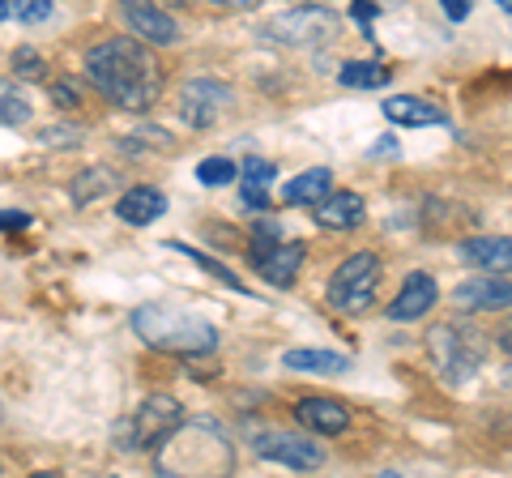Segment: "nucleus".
<instances>
[{"label": "nucleus", "mask_w": 512, "mask_h": 478, "mask_svg": "<svg viewBox=\"0 0 512 478\" xmlns=\"http://www.w3.org/2000/svg\"><path fill=\"white\" fill-rule=\"evenodd\" d=\"M389 69L380 65V60H346L342 73H338V82L350 86V90H376V86H389Z\"/></svg>", "instance_id": "obj_22"}, {"label": "nucleus", "mask_w": 512, "mask_h": 478, "mask_svg": "<svg viewBox=\"0 0 512 478\" xmlns=\"http://www.w3.org/2000/svg\"><path fill=\"white\" fill-rule=\"evenodd\" d=\"M504 9H508V13H512V0H504Z\"/></svg>", "instance_id": "obj_38"}, {"label": "nucleus", "mask_w": 512, "mask_h": 478, "mask_svg": "<svg viewBox=\"0 0 512 478\" xmlns=\"http://www.w3.org/2000/svg\"><path fill=\"white\" fill-rule=\"evenodd\" d=\"M453 304L461 312H500V308H512V282L508 278H466L453 291Z\"/></svg>", "instance_id": "obj_13"}, {"label": "nucleus", "mask_w": 512, "mask_h": 478, "mask_svg": "<svg viewBox=\"0 0 512 478\" xmlns=\"http://www.w3.org/2000/svg\"><path fill=\"white\" fill-rule=\"evenodd\" d=\"M52 13H56V9H52V0H13V18L26 22V26L47 22Z\"/></svg>", "instance_id": "obj_28"}, {"label": "nucleus", "mask_w": 512, "mask_h": 478, "mask_svg": "<svg viewBox=\"0 0 512 478\" xmlns=\"http://www.w3.org/2000/svg\"><path fill=\"white\" fill-rule=\"evenodd\" d=\"M52 94H56V103H64V107H73V103H77V90H73L69 82H60V86H52Z\"/></svg>", "instance_id": "obj_33"}, {"label": "nucleus", "mask_w": 512, "mask_h": 478, "mask_svg": "<svg viewBox=\"0 0 512 478\" xmlns=\"http://www.w3.org/2000/svg\"><path fill=\"white\" fill-rule=\"evenodd\" d=\"M295 419L316 436H342L350 427V410L338 402V397H299Z\"/></svg>", "instance_id": "obj_14"}, {"label": "nucleus", "mask_w": 512, "mask_h": 478, "mask_svg": "<svg viewBox=\"0 0 512 478\" xmlns=\"http://www.w3.org/2000/svg\"><path fill=\"white\" fill-rule=\"evenodd\" d=\"M30 478H60V474H52V470H39V474H30Z\"/></svg>", "instance_id": "obj_37"}, {"label": "nucleus", "mask_w": 512, "mask_h": 478, "mask_svg": "<svg viewBox=\"0 0 512 478\" xmlns=\"http://www.w3.org/2000/svg\"><path fill=\"white\" fill-rule=\"evenodd\" d=\"M500 350H508V355H512V325L500 333Z\"/></svg>", "instance_id": "obj_34"}, {"label": "nucleus", "mask_w": 512, "mask_h": 478, "mask_svg": "<svg viewBox=\"0 0 512 478\" xmlns=\"http://www.w3.org/2000/svg\"><path fill=\"white\" fill-rule=\"evenodd\" d=\"M235 444L214 419H184L154 449V478H231Z\"/></svg>", "instance_id": "obj_2"}, {"label": "nucleus", "mask_w": 512, "mask_h": 478, "mask_svg": "<svg viewBox=\"0 0 512 478\" xmlns=\"http://www.w3.org/2000/svg\"><path fill=\"white\" fill-rule=\"evenodd\" d=\"M86 77L111 107L150 111L163 94V69L146 43L137 39H103L86 52Z\"/></svg>", "instance_id": "obj_1"}, {"label": "nucleus", "mask_w": 512, "mask_h": 478, "mask_svg": "<svg viewBox=\"0 0 512 478\" xmlns=\"http://www.w3.org/2000/svg\"><path fill=\"white\" fill-rule=\"evenodd\" d=\"M504 385L512 389V363H508V368H504Z\"/></svg>", "instance_id": "obj_36"}, {"label": "nucleus", "mask_w": 512, "mask_h": 478, "mask_svg": "<svg viewBox=\"0 0 512 478\" xmlns=\"http://www.w3.org/2000/svg\"><path fill=\"white\" fill-rule=\"evenodd\" d=\"M116 214H120V222H128V227H150L154 218L167 214V197L150 184H137L116 201Z\"/></svg>", "instance_id": "obj_17"}, {"label": "nucleus", "mask_w": 512, "mask_h": 478, "mask_svg": "<svg viewBox=\"0 0 512 478\" xmlns=\"http://www.w3.org/2000/svg\"><path fill=\"white\" fill-rule=\"evenodd\" d=\"M376 286H380V257L376 252H355V257H346L338 269H333L325 299L338 312L359 316L376 304Z\"/></svg>", "instance_id": "obj_5"}, {"label": "nucleus", "mask_w": 512, "mask_h": 478, "mask_svg": "<svg viewBox=\"0 0 512 478\" xmlns=\"http://www.w3.org/2000/svg\"><path fill=\"white\" fill-rule=\"evenodd\" d=\"M248 261L269 286H291L303 265V244L299 239H256Z\"/></svg>", "instance_id": "obj_9"}, {"label": "nucleus", "mask_w": 512, "mask_h": 478, "mask_svg": "<svg viewBox=\"0 0 512 478\" xmlns=\"http://www.w3.org/2000/svg\"><path fill=\"white\" fill-rule=\"evenodd\" d=\"M180 423H184V406L175 402L171 393H154L128 414V419H120L111 427V440H116V449H124V453L158 449Z\"/></svg>", "instance_id": "obj_4"}, {"label": "nucleus", "mask_w": 512, "mask_h": 478, "mask_svg": "<svg viewBox=\"0 0 512 478\" xmlns=\"http://www.w3.org/2000/svg\"><path fill=\"white\" fill-rule=\"evenodd\" d=\"M13 227H30V214H18V210L0 214V231H13Z\"/></svg>", "instance_id": "obj_31"}, {"label": "nucleus", "mask_w": 512, "mask_h": 478, "mask_svg": "<svg viewBox=\"0 0 512 478\" xmlns=\"http://www.w3.org/2000/svg\"><path fill=\"white\" fill-rule=\"evenodd\" d=\"M124 22L137 35V43H146V47L180 43V22H175L171 13L154 9V5H141V0H128V5H124Z\"/></svg>", "instance_id": "obj_12"}, {"label": "nucleus", "mask_w": 512, "mask_h": 478, "mask_svg": "<svg viewBox=\"0 0 512 478\" xmlns=\"http://www.w3.org/2000/svg\"><path fill=\"white\" fill-rule=\"evenodd\" d=\"M376 13H380V5H367V0H359V5H350V18L363 22V26H372Z\"/></svg>", "instance_id": "obj_30"}, {"label": "nucleus", "mask_w": 512, "mask_h": 478, "mask_svg": "<svg viewBox=\"0 0 512 478\" xmlns=\"http://www.w3.org/2000/svg\"><path fill=\"white\" fill-rule=\"evenodd\" d=\"M282 368H291V372H346L350 368V359L338 355V350H320V346H299V350H286L282 355Z\"/></svg>", "instance_id": "obj_21"}, {"label": "nucleus", "mask_w": 512, "mask_h": 478, "mask_svg": "<svg viewBox=\"0 0 512 478\" xmlns=\"http://www.w3.org/2000/svg\"><path fill=\"white\" fill-rule=\"evenodd\" d=\"M436 299H440L436 278L423 274V269H414V274H406L402 291H397V299L389 304V312H384V316H389V321H402V325L423 321V316L436 308Z\"/></svg>", "instance_id": "obj_11"}, {"label": "nucleus", "mask_w": 512, "mask_h": 478, "mask_svg": "<svg viewBox=\"0 0 512 478\" xmlns=\"http://www.w3.org/2000/svg\"><path fill=\"white\" fill-rule=\"evenodd\" d=\"M274 175H278V167L269 163V158L248 154V158H244V167H239V188H244V201L256 205V210H265V205H269V184H274Z\"/></svg>", "instance_id": "obj_20"}, {"label": "nucleus", "mask_w": 512, "mask_h": 478, "mask_svg": "<svg viewBox=\"0 0 512 478\" xmlns=\"http://www.w3.org/2000/svg\"><path fill=\"white\" fill-rule=\"evenodd\" d=\"M167 248H171V252H184V257H188V261H197L201 269H210V274H214L218 282H227V286H235V291H244V282H239V278L231 274V269H222L218 261H210V257H201V252H188V244H175V239H167Z\"/></svg>", "instance_id": "obj_26"}, {"label": "nucleus", "mask_w": 512, "mask_h": 478, "mask_svg": "<svg viewBox=\"0 0 512 478\" xmlns=\"http://www.w3.org/2000/svg\"><path fill=\"white\" fill-rule=\"evenodd\" d=\"M197 180H201L205 188L235 184V180H239V167L231 163V158H222V154H214V158H201V163H197Z\"/></svg>", "instance_id": "obj_25"}, {"label": "nucleus", "mask_w": 512, "mask_h": 478, "mask_svg": "<svg viewBox=\"0 0 512 478\" xmlns=\"http://www.w3.org/2000/svg\"><path fill=\"white\" fill-rule=\"evenodd\" d=\"M380 478H397V474H380Z\"/></svg>", "instance_id": "obj_39"}, {"label": "nucleus", "mask_w": 512, "mask_h": 478, "mask_svg": "<svg viewBox=\"0 0 512 478\" xmlns=\"http://www.w3.org/2000/svg\"><path fill=\"white\" fill-rule=\"evenodd\" d=\"M427 346H431V359L448 380H470L478 359H483V346H478L474 333L457 329V325H436L427 333Z\"/></svg>", "instance_id": "obj_6"}, {"label": "nucleus", "mask_w": 512, "mask_h": 478, "mask_svg": "<svg viewBox=\"0 0 512 478\" xmlns=\"http://www.w3.org/2000/svg\"><path fill=\"white\" fill-rule=\"evenodd\" d=\"M461 261L474 269H487V274L504 278L512 274V235H474L461 244Z\"/></svg>", "instance_id": "obj_15"}, {"label": "nucleus", "mask_w": 512, "mask_h": 478, "mask_svg": "<svg viewBox=\"0 0 512 478\" xmlns=\"http://www.w3.org/2000/svg\"><path fill=\"white\" fill-rule=\"evenodd\" d=\"M444 13L453 22H461V18H470V5H466V0H444Z\"/></svg>", "instance_id": "obj_32"}, {"label": "nucleus", "mask_w": 512, "mask_h": 478, "mask_svg": "<svg viewBox=\"0 0 512 478\" xmlns=\"http://www.w3.org/2000/svg\"><path fill=\"white\" fill-rule=\"evenodd\" d=\"M133 333L154 350H171V355H214L218 346V329L210 321L192 312H175V308H158L146 304L133 312Z\"/></svg>", "instance_id": "obj_3"}, {"label": "nucleus", "mask_w": 512, "mask_h": 478, "mask_svg": "<svg viewBox=\"0 0 512 478\" xmlns=\"http://www.w3.org/2000/svg\"><path fill=\"white\" fill-rule=\"evenodd\" d=\"M13 73L26 77V82H39V77L47 73V65H43V56L35 52V47H18V52H13Z\"/></svg>", "instance_id": "obj_27"}, {"label": "nucleus", "mask_w": 512, "mask_h": 478, "mask_svg": "<svg viewBox=\"0 0 512 478\" xmlns=\"http://www.w3.org/2000/svg\"><path fill=\"white\" fill-rule=\"evenodd\" d=\"M111 188H116V171H111V167H86V171H77V180L69 184V197L77 205H86L94 197L111 193Z\"/></svg>", "instance_id": "obj_23"}, {"label": "nucleus", "mask_w": 512, "mask_h": 478, "mask_svg": "<svg viewBox=\"0 0 512 478\" xmlns=\"http://www.w3.org/2000/svg\"><path fill=\"white\" fill-rule=\"evenodd\" d=\"M333 9L325 5H299L291 13H278V18H269L265 22V35L274 39V43H286V47H312L320 43L333 30Z\"/></svg>", "instance_id": "obj_7"}, {"label": "nucleus", "mask_w": 512, "mask_h": 478, "mask_svg": "<svg viewBox=\"0 0 512 478\" xmlns=\"http://www.w3.org/2000/svg\"><path fill=\"white\" fill-rule=\"evenodd\" d=\"M30 116H35V107H30V99L18 90V82L0 77V124H5V129H22Z\"/></svg>", "instance_id": "obj_24"}, {"label": "nucleus", "mask_w": 512, "mask_h": 478, "mask_svg": "<svg viewBox=\"0 0 512 478\" xmlns=\"http://www.w3.org/2000/svg\"><path fill=\"white\" fill-rule=\"evenodd\" d=\"M39 141H43V146L64 150V146H77V141H82V129H77V124H52V129L39 133Z\"/></svg>", "instance_id": "obj_29"}, {"label": "nucleus", "mask_w": 512, "mask_h": 478, "mask_svg": "<svg viewBox=\"0 0 512 478\" xmlns=\"http://www.w3.org/2000/svg\"><path fill=\"white\" fill-rule=\"evenodd\" d=\"M316 222L325 231H355L359 222H363V197L359 193H333L316 210Z\"/></svg>", "instance_id": "obj_19"}, {"label": "nucleus", "mask_w": 512, "mask_h": 478, "mask_svg": "<svg viewBox=\"0 0 512 478\" xmlns=\"http://www.w3.org/2000/svg\"><path fill=\"white\" fill-rule=\"evenodd\" d=\"M107 478H116V474H107Z\"/></svg>", "instance_id": "obj_40"}, {"label": "nucleus", "mask_w": 512, "mask_h": 478, "mask_svg": "<svg viewBox=\"0 0 512 478\" xmlns=\"http://www.w3.org/2000/svg\"><path fill=\"white\" fill-rule=\"evenodd\" d=\"M13 18V0H0V22H9Z\"/></svg>", "instance_id": "obj_35"}, {"label": "nucleus", "mask_w": 512, "mask_h": 478, "mask_svg": "<svg viewBox=\"0 0 512 478\" xmlns=\"http://www.w3.org/2000/svg\"><path fill=\"white\" fill-rule=\"evenodd\" d=\"M252 444L265 461H278V466H291V470H320L325 466V449L308 436H295V432H256Z\"/></svg>", "instance_id": "obj_8"}, {"label": "nucleus", "mask_w": 512, "mask_h": 478, "mask_svg": "<svg viewBox=\"0 0 512 478\" xmlns=\"http://www.w3.org/2000/svg\"><path fill=\"white\" fill-rule=\"evenodd\" d=\"M384 120L397 124V129H427V124H444L448 116L440 107H431L427 99H414V94H393V99L380 103Z\"/></svg>", "instance_id": "obj_16"}, {"label": "nucleus", "mask_w": 512, "mask_h": 478, "mask_svg": "<svg viewBox=\"0 0 512 478\" xmlns=\"http://www.w3.org/2000/svg\"><path fill=\"white\" fill-rule=\"evenodd\" d=\"M227 107H231V86L214 82V77H192L180 94V116L188 129H210Z\"/></svg>", "instance_id": "obj_10"}, {"label": "nucleus", "mask_w": 512, "mask_h": 478, "mask_svg": "<svg viewBox=\"0 0 512 478\" xmlns=\"http://www.w3.org/2000/svg\"><path fill=\"white\" fill-rule=\"evenodd\" d=\"M333 171L329 167H308V171H299V175H291V184L282 188V197H286V205H325L333 193Z\"/></svg>", "instance_id": "obj_18"}]
</instances>
